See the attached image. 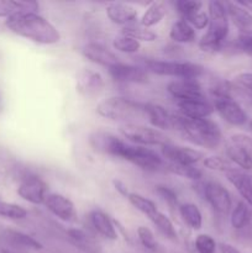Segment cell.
<instances>
[{
  "mask_svg": "<svg viewBox=\"0 0 252 253\" xmlns=\"http://www.w3.org/2000/svg\"><path fill=\"white\" fill-rule=\"evenodd\" d=\"M19 2L12 0H0V17H10L15 12H19Z\"/></svg>",
  "mask_w": 252,
  "mask_h": 253,
  "instance_id": "obj_43",
  "label": "cell"
},
{
  "mask_svg": "<svg viewBox=\"0 0 252 253\" xmlns=\"http://www.w3.org/2000/svg\"><path fill=\"white\" fill-rule=\"evenodd\" d=\"M197 189L217 215L226 216L231 211V195L221 183L215 182V180H208V182H200L199 180L197 184Z\"/></svg>",
  "mask_w": 252,
  "mask_h": 253,
  "instance_id": "obj_9",
  "label": "cell"
},
{
  "mask_svg": "<svg viewBox=\"0 0 252 253\" xmlns=\"http://www.w3.org/2000/svg\"><path fill=\"white\" fill-rule=\"evenodd\" d=\"M184 21H187L194 30H204V29H208L210 20H209V16H208V12L199 11L197 12V14L184 19Z\"/></svg>",
  "mask_w": 252,
  "mask_h": 253,
  "instance_id": "obj_41",
  "label": "cell"
},
{
  "mask_svg": "<svg viewBox=\"0 0 252 253\" xmlns=\"http://www.w3.org/2000/svg\"><path fill=\"white\" fill-rule=\"evenodd\" d=\"M166 15H167V7H166L165 2H151L150 6L145 10L143 15L141 16L140 25L146 29H151L160 24L165 19Z\"/></svg>",
  "mask_w": 252,
  "mask_h": 253,
  "instance_id": "obj_27",
  "label": "cell"
},
{
  "mask_svg": "<svg viewBox=\"0 0 252 253\" xmlns=\"http://www.w3.org/2000/svg\"><path fill=\"white\" fill-rule=\"evenodd\" d=\"M155 192L170 208H175L178 205V194L173 188L168 187V185L160 184L155 188Z\"/></svg>",
  "mask_w": 252,
  "mask_h": 253,
  "instance_id": "obj_40",
  "label": "cell"
},
{
  "mask_svg": "<svg viewBox=\"0 0 252 253\" xmlns=\"http://www.w3.org/2000/svg\"><path fill=\"white\" fill-rule=\"evenodd\" d=\"M127 200L136 210H138L142 214L147 215L148 217L155 214L158 210L157 205H156V203L153 200L145 198L143 195L138 194V193H130L127 197Z\"/></svg>",
  "mask_w": 252,
  "mask_h": 253,
  "instance_id": "obj_31",
  "label": "cell"
},
{
  "mask_svg": "<svg viewBox=\"0 0 252 253\" xmlns=\"http://www.w3.org/2000/svg\"><path fill=\"white\" fill-rule=\"evenodd\" d=\"M204 167L210 170H216V172L225 173V174H227L231 170L237 169L227 158L220 157V156H209V157H205Z\"/></svg>",
  "mask_w": 252,
  "mask_h": 253,
  "instance_id": "obj_36",
  "label": "cell"
},
{
  "mask_svg": "<svg viewBox=\"0 0 252 253\" xmlns=\"http://www.w3.org/2000/svg\"><path fill=\"white\" fill-rule=\"evenodd\" d=\"M161 153L165 160H167L169 163H174V165L195 166V163L204 158V152L197 150V148L173 145V143H167V145L162 146Z\"/></svg>",
  "mask_w": 252,
  "mask_h": 253,
  "instance_id": "obj_13",
  "label": "cell"
},
{
  "mask_svg": "<svg viewBox=\"0 0 252 253\" xmlns=\"http://www.w3.org/2000/svg\"><path fill=\"white\" fill-rule=\"evenodd\" d=\"M167 91L177 99L183 100H205V91L198 79H177L167 84Z\"/></svg>",
  "mask_w": 252,
  "mask_h": 253,
  "instance_id": "obj_12",
  "label": "cell"
},
{
  "mask_svg": "<svg viewBox=\"0 0 252 253\" xmlns=\"http://www.w3.org/2000/svg\"><path fill=\"white\" fill-rule=\"evenodd\" d=\"M142 64L143 69L151 73L179 79H198L205 72L202 64L193 63V62L161 61V59L146 58Z\"/></svg>",
  "mask_w": 252,
  "mask_h": 253,
  "instance_id": "obj_7",
  "label": "cell"
},
{
  "mask_svg": "<svg viewBox=\"0 0 252 253\" xmlns=\"http://www.w3.org/2000/svg\"><path fill=\"white\" fill-rule=\"evenodd\" d=\"M121 34L132 37V39L137 40L138 42H153L157 39V34L153 32L152 30L146 29V27L136 24H131L128 26H125L123 29V31H121Z\"/></svg>",
  "mask_w": 252,
  "mask_h": 253,
  "instance_id": "obj_32",
  "label": "cell"
},
{
  "mask_svg": "<svg viewBox=\"0 0 252 253\" xmlns=\"http://www.w3.org/2000/svg\"><path fill=\"white\" fill-rule=\"evenodd\" d=\"M119 132L127 138L131 142L136 143V146H165L170 143L169 137L162 131L155 127L141 125V124H123L119 127Z\"/></svg>",
  "mask_w": 252,
  "mask_h": 253,
  "instance_id": "obj_8",
  "label": "cell"
},
{
  "mask_svg": "<svg viewBox=\"0 0 252 253\" xmlns=\"http://www.w3.org/2000/svg\"><path fill=\"white\" fill-rule=\"evenodd\" d=\"M214 109L222 120L232 126L241 127L249 123V116L241 105L232 98L226 84H217L211 88Z\"/></svg>",
  "mask_w": 252,
  "mask_h": 253,
  "instance_id": "obj_6",
  "label": "cell"
},
{
  "mask_svg": "<svg viewBox=\"0 0 252 253\" xmlns=\"http://www.w3.org/2000/svg\"><path fill=\"white\" fill-rule=\"evenodd\" d=\"M175 7H177V11L179 12L182 19L184 20L192 15L197 14V12L202 11L203 2L195 1V0H179V1L175 2Z\"/></svg>",
  "mask_w": 252,
  "mask_h": 253,
  "instance_id": "obj_38",
  "label": "cell"
},
{
  "mask_svg": "<svg viewBox=\"0 0 252 253\" xmlns=\"http://www.w3.org/2000/svg\"><path fill=\"white\" fill-rule=\"evenodd\" d=\"M179 114L187 119H209L215 111L214 105L205 100L177 101Z\"/></svg>",
  "mask_w": 252,
  "mask_h": 253,
  "instance_id": "obj_21",
  "label": "cell"
},
{
  "mask_svg": "<svg viewBox=\"0 0 252 253\" xmlns=\"http://www.w3.org/2000/svg\"><path fill=\"white\" fill-rule=\"evenodd\" d=\"M113 185H114V188H115V190L119 193V194L123 195L124 198L128 197V194H130V193H128V190H127V185H126L125 183L123 182V180L114 179L113 180Z\"/></svg>",
  "mask_w": 252,
  "mask_h": 253,
  "instance_id": "obj_44",
  "label": "cell"
},
{
  "mask_svg": "<svg viewBox=\"0 0 252 253\" xmlns=\"http://www.w3.org/2000/svg\"><path fill=\"white\" fill-rule=\"evenodd\" d=\"M82 53L88 61L99 64V66L108 67V68L119 63V58L116 57V54L98 42L86 43L82 49Z\"/></svg>",
  "mask_w": 252,
  "mask_h": 253,
  "instance_id": "obj_18",
  "label": "cell"
},
{
  "mask_svg": "<svg viewBox=\"0 0 252 253\" xmlns=\"http://www.w3.org/2000/svg\"><path fill=\"white\" fill-rule=\"evenodd\" d=\"M47 192H48V184L41 177L32 173L24 175L17 188V195L25 202L34 205L44 204V200L48 195Z\"/></svg>",
  "mask_w": 252,
  "mask_h": 253,
  "instance_id": "obj_11",
  "label": "cell"
},
{
  "mask_svg": "<svg viewBox=\"0 0 252 253\" xmlns=\"http://www.w3.org/2000/svg\"><path fill=\"white\" fill-rule=\"evenodd\" d=\"M0 245L14 247L21 251H41L42 244L35 237L15 229H2L0 231Z\"/></svg>",
  "mask_w": 252,
  "mask_h": 253,
  "instance_id": "obj_15",
  "label": "cell"
},
{
  "mask_svg": "<svg viewBox=\"0 0 252 253\" xmlns=\"http://www.w3.org/2000/svg\"><path fill=\"white\" fill-rule=\"evenodd\" d=\"M226 178L244 198V202L252 209V172L235 169L227 173Z\"/></svg>",
  "mask_w": 252,
  "mask_h": 253,
  "instance_id": "obj_23",
  "label": "cell"
},
{
  "mask_svg": "<svg viewBox=\"0 0 252 253\" xmlns=\"http://www.w3.org/2000/svg\"><path fill=\"white\" fill-rule=\"evenodd\" d=\"M227 16L231 20L232 24L237 27L241 32H252V14L247 10L240 6L236 1H226Z\"/></svg>",
  "mask_w": 252,
  "mask_h": 253,
  "instance_id": "obj_24",
  "label": "cell"
},
{
  "mask_svg": "<svg viewBox=\"0 0 252 253\" xmlns=\"http://www.w3.org/2000/svg\"><path fill=\"white\" fill-rule=\"evenodd\" d=\"M113 47L119 52L132 54V53H137V52L140 51L141 42H138L137 40L132 39V37L120 34L113 40Z\"/></svg>",
  "mask_w": 252,
  "mask_h": 253,
  "instance_id": "obj_35",
  "label": "cell"
},
{
  "mask_svg": "<svg viewBox=\"0 0 252 253\" xmlns=\"http://www.w3.org/2000/svg\"><path fill=\"white\" fill-rule=\"evenodd\" d=\"M89 145L96 152L127 161L147 172H155L163 166V158L156 151L128 145L118 136L105 131H94L89 137Z\"/></svg>",
  "mask_w": 252,
  "mask_h": 253,
  "instance_id": "obj_1",
  "label": "cell"
},
{
  "mask_svg": "<svg viewBox=\"0 0 252 253\" xmlns=\"http://www.w3.org/2000/svg\"><path fill=\"white\" fill-rule=\"evenodd\" d=\"M109 71V76L118 83H133V84H146L148 83L147 71L142 67L132 66V64L119 63L114 64Z\"/></svg>",
  "mask_w": 252,
  "mask_h": 253,
  "instance_id": "obj_16",
  "label": "cell"
},
{
  "mask_svg": "<svg viewBox=\"0 0 252 253\" xmlns=\"http://www.w3.org/2000/svg\"><path fill=\"white\" fill-rule=\"evenodd\" d=\"M145 116L157 130H173V114L168 113L160 104H145Z\"/></svg>",
  "mask_w": 252,
  "mask_h": 253,
  "instance_id": "obj_22",
  "label": "cell"
},
{
  "mask_svg": "<svg viewBox=\"0 0 252 253\" xmlns=\"http://www.w3.org/2000/svg\"><path fill=\"white\" fill-rule=\"evenodd\" d=\"M136 234H137L138 241L146 250L152 252L157 250V241H156L155 235L151 231V229H148L147 226H138Z\"/></svg>",
  "mask_w": 252,
  "mask_h": 253,
  "instance_id": "obj_39",
  "label": "cell"
},
{
  "mask_svg": "<svg viewBox=\"0 0 252 253\" xmlns=\"http://www.w3.org/2000/svg\"><path fill=\"white\" fill-rule=\"evenodd\" d=\"M173 130L179 131L183 137L203 148L215 150L222 142L219 125L210 119H187L180 114H173Z\"/></svg>",
  "mask_w": 252,
  "mask_h": 253,
  "instance_id": "obj_3",
  "label": "cell"
},
{
  "mask_svg": "<svg viewBox=\"0 0 252 253\" xmlns=\"http://www.w3.org/2000/svg\"><path fill=\"white\" fill-rule=\"evenodd\" d=\"M167 169L172 172L173 174L179 175V177L187 178V179L193 180V182H199L203 178V172L200 168L195 166L187 165H174V163H168Z\"/></svg>",
  "mask_w": 252,
  "mask_h": 253,
  "instance_id": "obj_33",
  "label": "cell"
},
{
  "mask_svg": "<svg viewBox=\"0 0 252 253\" xmlns=\"http://www.w3.org/2000/svg\"><path fill=\"white\" fill-rule=\"evenodd\" d=\"M105 82L99 72L90 68H84L77 73L76 88L82 95L95 96L103 91Z\"/></svg>",
  "mask_w": 252,
  "mask_h": 253,
  "instance_id": "obj_17",
  "label": "cell"
},
{
  "mask_svg": "<svg viewBox=\"0 0 252 253\" xmlns=\"http://www.w3.org/2000/svg\"><path fill=\"white\" fill-rule=\"evenodd\" d=\"M68 239L74 246L84 253H101V249L98 242L91 235L82 229L67 230Z\"/></svg>",
  "mask_w": 252,
  "mask_h": 253,
  "instance_id": "obj_25",
  "label": "cell"
},
{
  "mask_svg": "<svg viewBox=\"0 0 252 253\" xmlns=\"http://www.w3.org/2000/svg\"><path fill=\"white\" fill-rule=\"evenodd\" d=\"M96 114L111 121L136 124L145 119V104L125 96H110L96 105Z\"/></svg>",
  "mask_w": 252,
  "mask_h": 253,
  "instance_id": "obj_5",
  "label": "cell"
},
{
  "mask_svg": "<svg viewBox=\"0 0 252 253\" xmlns=\"http://www.w3.org/2000/svg\"><path fill=\"white\" fill-rule=\"evenodd\" d=\"M180 217L192 230H200L203 226V215L199 208L193 203H185L178 208Z\"/></svg>",
  "mask_w": 252,
  "mask_h": 253,
  "instance_id": "obj_29",
  "label": "cell"
},
{
  "mask_svg": "<svg viewBox=\"0 0 252 253\" xmlns=\"http://www.w3.org/2000/svg\"><path fill=\"white\" fill-rule=\"evenodd\" d=\"M208 16L210 20L209 26L200 39L199 48L207 53H215L224 48L229 36V16L225 2L216 0L208 2Z\"/></svg>",
  "mask_w": 252,
  "mask_h": 253,
  "instance_id": "obj_4",
  "label": "cell"
},
{
  "mask_svg": "<svg viewBox=\"0 0 252 253\" xmlns=\"http://www.w3.org/2000/svg\"><path fill=\"white\" fill-rule=\"evenodd\" d=\"M194 247L198 253H216L217 245L211 235L199 234L195 237Z\"/></svg>",
  "mask_w": 252,
  "mask_h": 253,
  "instance_id": "obj_37",
  "label": "cell"
},
{
  "mask_svg": "<svg viewBox=\"0 0 252 253\" xmlns=\"http://www.w3.org/2000/svg\"><path fill=\"white\" fill-rule=\"evenodd\" d=\"M44 207L52 215L64 222H74L78 219V212L69 198L58 193H51L44 200Z\"/></svg>",
  "mask_w": 252,
  "mask_h": 253,
  "instance_id": "obj_14",
  "label": "cell"
},
{
  "mask_svg": "<svg viewBox=\"0 0 252 253\" xmlns=\"http://www.w3.org/2000/svg\"><path fill=\"white\" fill-rule=\"evenodd\" d=\"M236 2L240 5V6L244 7L245 10H247L250 14H252V1H236Z\"/></svg>",
  "mask_w": 252,
  "mask_h": 253,
  "instance_id": "obj_46",
  "label": "cell"
},
{
  "mask_svg": "<svg viewBox=\"0 0 252 253\" xmlns=\"http://www.w3.org/2000/svg\"><path fill=\"white\" fill-rule=\"evenodd\" d=\"M219 250L220 253H242L235 246H232V245L230 244H225V242H221V244L219 245Z\"/></svg>",
  "mask_w": 252,
  "mask_h": 253,
  "instance_id": "obj_45",
  "label": "cell"
},
{
  "mask_svg": "<svg viewBox=\"0 0 252 253\" xmlns=\"http://www.w3.org/2000/svg\"><path fill=\"white\" fill-rule=\"evenodd\" d=\"M89 220L98 235L110 241H115L118 239V230H116L115 221L110 219L108 214L103 210L94 209L89 212Z\"/></svg>",
  "mask_w": 252,
  "mask_h": 253,
  "instance_id": "obj_20",
  "label": "cell"
},
{
  "mask_svg": "<svg viewBox=\"0 0 252 253\" xmlns=\"http://www.w3.org/2000/svg\"><path fill=\"white\" fill-rule=\"evenodd\" d=\"M150 220L152 221V224L155 225L156 229L166 237V239L170 240V241H177L178 240V234L177 230H175L174 225L170 221L169 217L166 214L161 212L160 210L155 212L153 215H151Z\"/></svg>",
  "mask_w": 252,
  "mask_h": 253,
  "instance_id": "obj_30",
  "label": "cell"
},
{
  "mask_svg": "<svg viewBox=\"0 0 252 253\" xmlns=\"http://www.w3.org/2000/svg\"><path fill=\"white\" fill-rule=\"evenodd\" d=\"M0 216L9 220L20 221L27 217V210L24 207L14 203L4 202L0 199Z\"/></svg>",
  "mask_w": 252,
  "mask_h": 253,
  "instance_id": "obj_34",
  "label": "cell"
},
{
  "mask_svg": "<svg viewBox=\"0 0 252 253\" xmlns=\"http://www.w3.org/2000/svg\"><path fill=\"white\" fill-rule=\"evenodd\" d=\"M252 222V209L250 205H247L244 200L239 202L236 207L231 210L230 215V224L232 229L241 231L249 227Z\"/></svg>",
  "mask_w": 252,
  "mask_h": 253,
  "instance_id": "obj_26",
  "label": "cell"
},
{
  "mask_svg": "<svg viewBox=\"0 0 252 253\" xmlns=\"http://www.w3.org/2000/svg\"><path fill=\"white\" fill-rule=\"evenodd\" d=\"M138 11L135 6L126 2H111L106 6V16L113 24L128 26L135 24Z\"/></svg>",
  "mask_w": 252,
  "mask_h": 253,
  "instance_id": "obj_19",
  "label": "cell"
},
{
  "mask_svg": "<svg viewBox=\"0 0 252 253\" xmlns=\"http://www.w3.org/2000/svg\"><path fill=\"white\" fill-rule=\"evenodd\" d=\"M169 37L177 43H193L195 41V30L184 20H178L170 26Z\"/></svg>",
  "mask_w": 252,
  "mask_h": 253,
  "instance_id": "obj_28",
  "label": "cell"
},
{
  "mask_svg": "<svg viewBox=\"0 0 252 253\" xmlns=\"http://www.w3.org/2000/svg\"><path fill=\"white\" fill-rule=\"evenodd\" d=\"M237 49L252 57V32H241L235 43Z\"/></svg>",
  "mask_w": 252,
  "mask_h": 253,
  "instance_id": "obj_42",
  "label": "cell"
},
{
  "mask_svg": "<svg viewBox=\"0 0 252 253\" xmlns=\"http://www.w3.org/2000/svg\"><path fill=\"white\" fill-rule=\"evenodd\" d=\"M5 26L12 34L40 44H56L61 41L57 27L37 12H15L5 20Z\"/></svg>",
  "mask_w": 252,
  "mask_h": 253,
  "instance_id": "obj_2",
  "label": "cell"
},
{
  "mask_svg": "<svg viewBox=\"0 0 252 253\" xmlns=\"http://www.w3.org/2000/svg\"><path fill=\"white\" fill-rule=\"evenodd\" d=\"M252 138L244 135H234L226 146L227 160L241 170L252 172V152L250 150Z\"/></svg>",
  "mask_w": 252,
  "mask_h": 253,
  "instance_id": "obj_10",
  "label": "cell"
}]
</instances>
